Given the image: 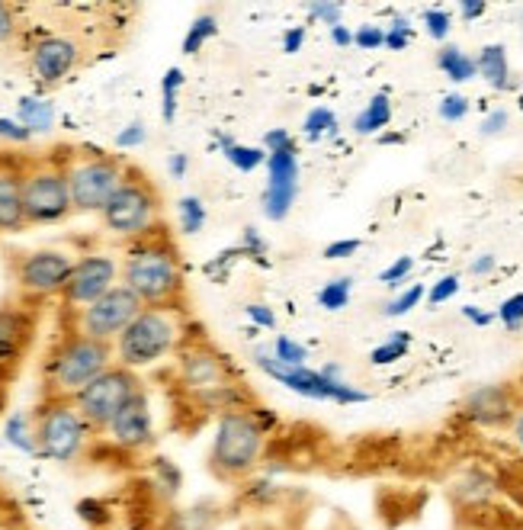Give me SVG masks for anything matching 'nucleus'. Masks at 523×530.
<instances>
[{
  "mask_svg": "<svg viewBox=\"0 0 523 530\" xmlns=\"http://www.w3.org/2000/svg\"><path fill=\"white\" fill-rule=\"evenodd\" d=\"M215 33H219V20H215V17H199V20L190 26L187 39H183V52H187V55L199 52V49H203V42L212 39Z\"/></svg>",
  "mask_w": 523,
  "mask_h": 530,
  "instance_id": "nucleus-32",
  "label": "nucleus"
},
{
  "mask_svg": "<svg viewBox=\"0 0 523 530\" xmlns=\"http://www.w3.org/2000/svg\"><path fill=\"white\" fill-rule=\"evenodd\" d=\"M353 293V277H337L318 290V306L325 312H341Z\"/></svg>",
  "mask_w": 523,
  "mask_h": 530,
  "instance_id": "nucleus-28",
  "label": "nucleus"
},
{
  "mask_svg": "<svg viewBox=\"0 0 523 530\" xmlns=\"http://www.w3.org/2000/svg\"><path fill=\"white\" fill-rule=\"evenodd\" d=\"M485 10H488L485 0H463V4H459V17H463L466 23H472V20H482Z\"/></svg>",
  "mask_w": 523,
  "mask_h": 530,
  "instance_id": "nucleus-51",
  "label": "nucleus"
},
{
  "mask_svg": "<svg viewBox=\"0 0 523 530\" xmlns=\"http://www.w3.org/2000/svg\"><path fill=\"white\" fill-rule=\"evenodd\" d=\"M421 23H424V33L434 39V42H446V36L453 33V17H450L446 10H440V7L424 10Z\"/></svg>",
  "mask_w": 523,
  "mask_h": 530,
  "instance_id": "nucleus-31",
  "label": "nucleus"
},
{
  "mask_svg": "<svg viewBox=\"0 0 523 530\" xmlns=\"http://www.w3.org/2000/svg\"><path fill=\"white\" fill-rule=\"evenodd\" d=\"M0 135H7V139H17V142H26L29 139V129H23L17 123H4V119H0Z\"/></svg>",
  "mask_w": 523,
  "mask_h": 530,
  "instance_id": "nucleus-54",
  "label": "nucleus"
},
{
  "mask_svg": "<svg viewBox=\"0 0 523 530\" xmlns=\"http://www.w3.org/2000/svg\"><path fill=\"white\" fill-rule=\"evenodd\" d=\"M408 351H411L408 331H392L386 341L376 344L373 351H369V363H373V367H392V363H398Z\"/></svg>",
  "mask_w": 523,
  "mask_h": 530,
  "instance_id": "nucleus-26",
  "label": "nucleus"
},
{
  "mask_svg": "<svg viewBox=\"0 0 523 530\" xmlns=\"http://www.w3.org/2000/svg\"><path fill=\"white\" fill-rule=\"evenodd\" d=\"M171 171H174V174L180 177L183 171H187V158H183V155H177V158L171 161Z\"/></svg>",
  "mask_w": 523,
  "mask_h": 530,
  "instance_id": "nucleus-58",
  "label": "nucleus"
},
{
  "mask_svg": "<svg viewBox=\"0 0 523 530\" xmlns=\"http://www.w3.org/2000/svg\"><path fill=\"white\" fill-rule=\"evenodd\" d=\"M331 42L337 45V49H350V45H353V29L350 26H334L331 29Z\"/></svg>",
  "mask_w": 523,
  "mask_h": 530,
  "instance_id": "nucleus-53",
  "label": "nucleus"
},
{
  "mask_svg": "<svg viewBox=\"0 0 523 530\" xmlns=\"http://www.w3.org/2000/svg\"><path fill=\"white\" fill-rule=\"evenodd\" d=\"M353 49H363V52L386 49V29L376 23H363L360 29H353Z\"/></svg>",
  "mask_w": 523,
  "mask_h": 530,
  "instance_id": "nucleus-34",
  "label": "nucleus"
},
{
  "mask_svg": "<svg viewBox=\"0 0 523 530\" xmlns=\"http://www.w3.org/2000/svg\"><path fill=\"white\" fill-rule=\"evenodd\" d=\"M520 392L507 383H488L472 389L466 402H463V418L475 428H511V421L520 408Z\"/></svg>",
  "mask_w": 523,
  "mask_h": 530,
  "instance_id": "nucleus-17",
  "label": "nucleus"
},
{
  "mask_svg": "<svg viewBox=\"0 0 523 530\" xmlns=\"http://www.w3.org/2000/svg\"><path fill=\"white\" fill-rule=\"evenodd\" d=\"M437 68L450 78L453 84H466L472 81L475 74H479V65H475V58L469 52H463L459 45H443L437 52Z\"/></svg>",
  "mask_w": 523,
  "mask_h": 530,
  "instance_id": "nucleus-24",
  "label": "nucleus"
},
{
  "mask_svg": "<svg viewBox=\"0 0 523 530\" xmlns=\"http://www.w3.org/2000/svg\"><path fill=\"white\" fill-rule=\"evenodd\" d=\"M273 357L283 363V367H305V360H309V347L299 344L296 338L289 335H276L273 338Z\"/></svg>",
  "mask_w": 523,
  "mask_h": 530,
  "instance_id": "nucleus-30",
  "label": "nucleus"
},
{
  "mask_svg": "<svg viewBox=\"0 0 523 530\" xmlns=\"http://www.w3.org/2000/svg\"><path fill=\"white\" fill-rule=\"evenodd\" d=\"M23 119H26V126L29 129H49L52 123V110H49V103H42V100H29L23 106Z\"/></svg>",
  "mask_w": 523,
  "mask_h": 530,
  "instance_id": "nucleus-42",
  "label": "nucleus"
},
{
  "mask_svg": "<svg viewBox=\"0 0 523 530\" xmlns=\"http://www.w3.org/2000/svg\"><path fill=\"white\" fill-rule=\"evenodd\" d=\"M174 386L180 396H187L203 412H238L248 405V392H244L238 373L232 370L225 354H219L209 341H187L180 344L174 354Z\"/></svg>",
  "mask_w": 523,
  "mask_h": 530,
  "instance_id": "nucleus-2",
  "label": "nucleus"
},
{
  "mask_svg": "<svg viewBox=\"0 0 523 530\" xmlns=\"http://www.w3.org/2000/svg\"><path fill=\"white\" fill-rule=\"evenodd\" d=\"M20 33V17L10 4H0V45L13 42Z\"/></svg>",
  "mask_w": 523,
  "mask_h": 530,
  "instance_id": "nucleus-47",
  "label": "nucleus"
},
{
  "mask_svg": "<svg viewBox=\"0 0 523 530\" xmlns=\"http://www.w3.org/2000/svg\"><path fill=\"white\" fill-rule=\"evenodd\" d=\"M360 248H363L360 238H337V241H328L321 254H325V261H344V257L357 254Z\"/></svg>",
  "mask_w": 523,
  "mask_h": 530,
  "instance_id": "nucleus-43",
  "label": "nucleus"
},
{
  "mask_svg": "<svg viewBox=\"0 0 523 530\" xmlns=\"http://www.w3.org/2000/svg\"><path fill=\"white\" fill-rule=\"evenodd\" d=\"M119 283L132 290L142 306H183L187 302V274L164 225L129 241L119 264Z\"/></svg>",
  "mask_w": 523,
  "mask_h": 530,
  "instance_id": "nucleus-1",
  "label": "nucleus"
},
{
  "mask_svg": "<svg viewBox=\"0 0 523 530\" xmlns=\"http://www.w3.org/2000/svg\"><path fill=\"white\" fill-rule=\"evenodd\" d=\"M424 296H427L424 286H421V283H411V286H405V290L398 293V296H392L386 306H382V315H386V318H402V315H408L411 309H418Z\"/></svg>",
  "mask_w": 523,
  "mask_h": 530,
  "instance_id": "nucleus-29",
  "label": "nucleus"
},
{
  "mask_svg": "<svg viewBox=\"0 0 523 530\" xmlns=\"http://www.w3.org/2000/svg\"><path fill=\"white\" fill-rule=\"evenodd\" d=\"M129 164L119 155L100 148H81L68 151V187L74 212H100L113 200V193L126 180Z\"/></svg>",
  "mask_w": 523,
  "mask_h": 530,
  "instance_id": "nucleus-9",
  "label": "nucleus"
},
{
  "mask_svg": "<svg viewBox=\"0 0 523 530\" xmlns=\"http://www.w3.org/2000/svg\"><path fill=\"white\" fill-rule=\"evenodd\" d=\"M39 328V306L13 296L0 302V386H10V380L23 367L29 347L36 341Z\"/></svg>",
  "mask_w": 523,
  "mask_h": 530,
  "instance_id": "nucleus-13",
  "label": "nucleus"
},
{
  "mask_svg": "<svg viewBox=\"0 0 523 530\" xmlns=\"http://www.w3.org/2000/svg\"><path fill=\"white\" fill-rule=\"evenodd\" d=\"M4 396H7V389H4V386H0V408H4Z\"/></svg>",
  "mask_w": 523,
  "mask_h": 530,
  "instance_id": "nucleus-59",
  "label": "nucleus"
},
{
  "mask_svg": "<svg viewBox=\"0 0 523 530\" xmlns=\"http://www.w3.org/2000/svg\"><path fill=\"white\" fill-rule=\"evenodd\" d=\"M463 318L472 322L475 328H488L498 318V312H488V309H479V306H463Z\"/></svg>",
  "mask_w": 523,
  "mask_h": 530,
  "instance_id": "nucleus-49",
  "label": "nucleus"
},
{
  "mask_svg": "<svg viewBox=\"0 0 523 530\" xmlns=\"http://www.w3.org/2000/svg\"><path fill=\"white\" fill-rule=\"evenodd\" d=\"M29 421H33L36 453L61 466H74L78 460H84L100 437L81 418L71 399H42Z\"/></svg>",
  "mask_w": 523,
  "mask_h": 530,
  "instance_id": "nucleus-6",
  "label": "nucleus"
},
{
  "mask_svg": "<svg viewBox=\"0 0 523 530\" xmlns=\"http://www.w3.org/2000/svg\"><path fill=\"white\" fill-rule=\"evenodd\" d=\"M389 123H392V100L389 94H376V97H369V103L357 113V119H353V132L376 135L379 139V135L389 129Z\"/></svg>",
  "mask_w": 523,
  "mask_h": 530,
  "instance_id": "nucleus-23",
  "label": "nucleus"
},
{
  "mask_svg": "<svg viewBox=\"0 0 523 530\" xmlns=\"http://www.w3.org/2000/svg\"><path fill=\"white\" fill-rule=\"evenodd\" d=\"M475 65H479V78L491 90H514L517 81L511 78V62H507V49L498 42L485 45V49L475 55Z\"/></svg>",
  "mask_w": 523,
  "mask_h": 530,
  "instance_id": "nucleus-21",
  "label": "nucleus"
},
{
  "mask_svg": "<svg viewBox=\"0 0 523 530\" xmlns=\"http://www.w3.org/2000/svg\"><path fill=\"white\" fill-rule=\"evenodd\" d=\"M116 363L113 344L94 341L81 331L65 328L52 344L42 367V399H74L84 386H90L100 373Z\"/></svg>",
  "mask_w": 523,
  "mask_h": 530,
  "instance_id": "nucleus-3",
  "label": "nucleus"
},
{
  "mask_svg": "<svg viewBox=\"0 0 523 530\" xmlns=\"http://www.w3.org/2000/svg\"><path fill=\"white\" fill-rule=\"evenodd\" d=\"M23 212L26 225H55L65 222L74 203L68 187V151H49V155L26 158L23 174Z\"/></svg>",
  "mask_w": 523,
  "mask_h": 530,
  "instance_id": "nucleus-7",
  "label": "nucleus"
},
{
  "mask_svg": "<svg viewBox=\"0 0 523 530\" xmlns=\"http://www.w3.org/2000/svg\"><path fill=\"white\" fill-rule=\"evenodd\" d=\"M244 315L251 318L254 328H267V331L276 328V312L270 306H264V302H248V306H244Z\"/></svg>",
  "mask_w": 523,
  "mask_h": 530,
  "instance_id": "nucleus-48",
  "label": "nucleus"
},
{
  "mask_svg": "<svg viewBox=\"0 0 523 530\" xmlns=\"http://www.w3.org/2000/svg\"><path fill=\"white\" fill-rule=\"evenodd\" d=\"M74 261H78V257H71L68 251H58V248L13 251L7 257L13 296L33 302V306H39L45 299H55V296L61 299L71 270H74Z\"/></svg>",
  "mask_w": 523,
  "mask_h": 530,
  "instance_id": "nucleus-11",
  "label": "nucleus"
},
{
  "mask_svg": "<svg viewBox=\"0 0 523 530\" xmlns=\"http://www.w3.org/2000/svg\"><path fill=\"white\" fill-rule=\"evenodd\" d=\"M225 158L232 161V168L241 171V174H251L257 168H267V151L264 145H232V148H225Z\"/></svg>",
  "mask_w": 523,
  "mask_h": 530,
  "instance_id": "nucleus-27",
  "label": "nucleus"
},
{
  "mask_svg": "<svg viewBox=\"0 0 523 530\" xmlns=\"http://www.w3.org/2000/svg\"><path fill=\"white\" fill-rule=\"evenodd\" d=\"M23 174H26V158L13 155V151H0V235H13L26 229Z\"/></svg>",
  "mask_w": 523,
  "mask_h": 530,
  "instance_id": "nucleus-20",
  "label": "nucleus"
},
{
  "mask_svg": "<svg viewBox=\"0 0 523 530\" xmlns=\"http://www.w3.org/2000/svg\"><path fill=\"white\" fill-rule=\"evenodd\" d=\"M299 193V155L296 151H276L267 158V190H264V216L270 222H283Z\"/></svg>",
  "mask_w": 523,
  "mask_h": 530,
  "instance_id": "nucleus-19",
  "label": "nucleus"
},
{
  "mask_svg": "<svg viewBox=\"0 0 523 530\" xmlns=\"http://www.w3.org/2000/svg\"><path fill=\"white\" fill-rule=\"evenodd\" d=\"M511 437H514V441L523 447V402H520L517 415H514V421H511Z\"/></svg>",
  "mask_w": 523,
  "mask_h": 530,
  "instance_id": "nucleus-56",
  "label": "nucleus"
},
{
  "mask_svg": "<svg viewBox=\"0 0 523 530\" xmlns=\"http://www.w3.org/2000/svg\"><path fill=\"white\" fill-rule=\"evenodd\" d=\"M254 363L270 376L273 383L286 386L289 392H296V396L315 399V402H337V405H363V402H369V392L347 383L337 363H325V370L283 367V363L273 357L270 347H257Z\"/></svg>",
  "mask_w": 523,
  "mask_h": 530,
  "instance_id": "nucleus-10",
  "label": "nucleus"
},
{
  "mask_svg": "<svg viewBox=\"0 0 523 530\" xmlns=\"http://www.w3.org/2000/svg\"><path fill=\"white\" fill-rule=\"evenodd\" d=\"M187 341V312L183 306H145L135 322L116 338V363L132 373L174 357Z\"/></svg>",
  "mask_w": 523,
  "mask_h": 530,
  "instance_id": "nucleus-4",
  "label": "nucleus"
},
{
  "mask_svg": "<svg viewBox=\"0 0 523 530\" xmlns=\"http://www.w3.org/2000/svg\"><path fill=\"white\" fill-rule=\"evenodd\" d=\"M180 222H183V232H199L206 225V209L196 196H187L180 203Z\"/></svg>",
  "mask_w": 523,
  "mask_h": 530,
  "instance_id": "nucleus-41",
  "label": "nucleus"
},
{
  "mask_svg": "<svg viewBox=\"0 0 523 530\" xmlns=\"http://www.w3.org/2000/svg\"><path fill=\"white\" fill-rule=\"evenodd\" d=\"M142 139H145V129L142 126H132V129H126V132L119 135V145L122 148H132V145H138Z\"/></svg>",
  "mask_w": 523,
  "mask_h": 530,
  "instance_id": "nucleus-55",
  "label": "nucleus"
},
{
  "mask_svg": "<svg viewBox=\"0 0 523 530\" xmlns=\"http://www.w3.org/2000/svg\"><path fill=\"white\" fill-rule=\"evenodd\" d=\"M103 229L129 241L142 238L148 232H155L161 225V190L148 174H142L138 168L129 164L126 180L119 184V190L113 193V200L106 203V209L100 212Z\"/></svg>",
  "mask_w": 523,
  "mask_h": 530,
  "instance_id": "nucleus-8",
  "label": "nucleus"
},
{
  "mask_svg": "<svg viewBox=\"0 0 523 530\" xmlns=\"http://www.w3.org/2000/svg\"><path fill=\"white\" fill-rule=\"evenodd\" d=\"M408 45H411V20L395 17L386 29V49L389 52H405Z\"/></svg>",
  "mask_w": 523,
  "mask_h": 530,
  "instance_id": "nucleus-40",
  "label": "nucleus"
},
{
  "mask_svg": "<svg viewBox=\"0 0 523 530\" xmlns=\"http://www.w3.org/2000/svg\"><path fill=\"white\" fill-rule=\"evenodd\" d=\"M244 254L248 257H254L257 264H264V267H270V261H267V241L260 238V232L254 229V225H248V229H244V248H241Z\"/></svg>",
  "mask_w": 523,
  "mask_h": 530,
  "instance_id": "nucleus-45",
  "label": "nucleus"
},
{
  "mask_svg": "<svg viewBox=\"0 0 523 530\" xmlns=\"http://www.w3.org/2000/svg\"><path fill=\"white\" fill-rule=\"evenodd\" d=\"M495 492H498L495 476L485 473V469H479V466L466 469V473L453 482V498H456V502H463V505H485V502L495 498Z\"/></svg>",
  "mask_w": 523,
  "mask_h": 530,
  "instance_id": "nucleus-22",
  "label": "nucleus"
},
{
  "mask_svg": "<svg viewBox=\"0 0 523 530\" xmlns=\"http://www.w3.org/2000/svg\"><path fill=\"white\" fill-rule=\"evenodd\" d=\"M138 392H145L142 380H138V373L113 363L110 370L100 373L90 386H84L71 402H74V408H78L81 418L90 424V428H94L97 434H103L106 428H110V421L138 396Z\"/></svg>",
  "mask_w": 523,
  "mask_h": 530,
  "instance_id": "nucleus-12",
  "label": "nucleus"
},
{
  "mask_svg": "<svg viewBox=\"0 0 523 530\" xmlns=\"http://www.w3.org/2000/svg\"><path fill=\"white\" fill-rule=\"evenodd\" d=\"M267 431L260 428L251 408L225 412L215 421V437L209 447V469L222 482H241L264 463Z\"/></svg>",
  "mask_w": 523,
  "mask_h": 530,
  "instance_id": "nucleus-5",
  "label": "nucleus"
},
{
  "mask_svg": "<svg viewBox=\"0 0 523 530\" xmlns=\"http://www.w3.org/2000/svg\"><path fill=\"white\" fill-rule=\"evenodd\" d=\"M495 267H498V257L495 254H479L475 261L469 264V270L475 277H488V274H495Z\"/></svg>",
  "mask_w": 523,
  "mask_h": 530,
  "instance_id": "nucleus-52",
  "label": "nucleus"
},
{
  "mask_svg": "<svg viewBox=\"0 0 523 530\" xmlns=\"http://www.w3.org/2000/svg\"><path fill=\"white\" fill-rule=\"evenodd\" d=\"M100 437H106V444L122 453H145L155 444V424H151V405L145 392H138Z\"/></svg>",
  "mask_w": 523,
  "mask_h": 530,
  "instance_id": "nucleus-18",
  "label": "nucleus"
},
{
  "mask_svg": "<svg viewBox=\"0 0 523 530\" xmlns=\"http://www.w3.org/2000/svg\"><path fill=\"white\" fill-rule=\"evenodd\" d=\"M0 530H29L17 498H13L10 492H4V489H0Z\"/></svg>",
  "mask_w": 523,
  "mask_h": 530,
  "instance_id": "nucleus-33",
  "label": "nucleus"
},
{
  "mask_svg": "<svg viewBox=\"0 0 523 530\" xmlns=\"http://www.w3.org/2000/svg\"><path fill=\"white\" fill-rule=\"evenodd\" d=\"M309 17L315 23H325L328 29L344 23V4H334V0H318V4H309Z\"/></svg>",
  "mask_w": 523,
  "mask_h": 530,
  "instance_id": "nucleus-38",
  "label": "nucleus"
},
{
  "mask_svg": "<svg viewBox=\"0 0 523 530\" xmlns=\"http://www.w3.org/2000/svg\"><path fill=\"white\" fill-rule=\"evenodd\" d=\"M469 97H463V94H446L443 100H440V106H437V113H440V119L443 123H463V119L469 116Z\"/></svg>",
  "mask_w": 523,
  "mask_h": 530,
  "instance_id": "nucleus-36",
  "label": "nucleus"
},
{
  "mask_svg": "<svg viewBox=\"0 0 523 530\" xmlns=\"http://www.w3.org/2000/svg\"><path fill=\"white\" fill-rule=\"evenodd\" d=\"M305 45V26H289L283 33V52L286 55H296Z\"/></svg>",
  "mask_w": 523,
  "mask_h": 530,
  "instance_id": "nucleus-50",
  "label": "nucleus"
},
{
  "mask_svg": "<svg viewBox=\"0 0 523 530\" xmlns=\"http://www.w3.org/2000/svg\"><path fill=\"white\" fill-rule=\"evenodd\" d=\"M302 135L309 142H318V139H334L337 135V116L331 106H312L309 113L302 119Z\"/></svg>",
  "mask_w": 523,
  "mask_h": 530,
  "instance_id": "nucleus-25",
  "label": "nucleus"
},
{
  "mask_svg": "<svg viewBox=\"0 0 523 530\" xmlns=\"http://www.w3.org/2000/svg\"><path fill=\"white\" fill-rule=\"evenodd\" d=\"M142 309H145V306L138 302V296L119 283L116 290H110L103 299H97L94 306L74 312L68 328L81 331V335L94 338V341L116 344V338L135 322V315L142 312Z\"/></svg>",
  "mask_w": 523,
  "mask_h": 530,
  "instance_id": "nucleus-14",
  "label": "nucleus"
},
{
  "mask_svg": "<svg viewBox=\"0 0 523 530\" xmlns=\"http://www.w3.org/2000/svg\"><path fill=\"white\" fill-rule=\"evenodd\" d=\"M405 142V135H398V132H382L379 135V145H402Z\"/></svg>",
  "mask_w": 523,
  "mask_h": 530,
  "instance_id": "nucleus-57",
  "label": "nucleus"
},
{
  "mask_svg": "<svg viewBox=\"0 0 523 530\" xmlns=\"http://www.w3.org/2000/svg\"><path fill=\"white\" fill-rule=\"evenodd\" d=\"M81 65V42L68 33H42L29 49V71L42 87H55Z\"/></svg>",
  "mask_w": 523,
  "mask_h": 530,
  "instance_id": "nucleus-16",
  "label": "nucleus"
},
{
  "mask_svg": "<svg viewBox=\"0 0 523 530\" xmlns=\"http://www.w3.org/2000/svg\"><path fill=\"white\" fill-rule=\"evenodd\" d=\"M498 322L507 331H520L523 328V293L507 296L501 306H498Z\"/></svg>",
  "mask_w": 523,
  "mask_h": 530,
  "instance_id": "nucleus-35",
  "label": "nucleus"
},
{
  "mask_svg": "<svg viewBox=\"0 0 523 530\" xmlns=\"http://www.w3.org/2000/svg\"><path fill=\"white\" fill-rule=\"evenodd\" d=\"M459 286H463V280H459V274H446V277H440L434 286L427 290V306H443V302H450L456 293H459Z\"/></svg>",
  "mask_w": 523,
  "mask_h": 530,
  "instance_id": "nucleus-37",
  "label": "nucleus"
},
{
  "mask_svg": "<svg viewBox=\"0 0 523 530\" xmlns=\"http://www.w3.org/2000/svg\"><path fill=\"white\" fill-rule=\"evenodd\" d=\"M119 286V261L110 254H84L74 261V270L68 277L65 293H61V306L68 315L94 306L110 290Z\"/></svg>",
  "mask_w": 523,
  "mask_h": 530,
  "instance_id": "nucleus-15",
  "label": "nucleus"
},
{
  "mask_svg": "<svg viewBox=\"0 0 523 530\" xmlns=\"http://www.w3.org/2000/svg\"><path fill=\"white\" fill-rule=\"evenodd\" d=\"M411 270H414V257L411 254H402V257H395V261L382 270L379 274V283L382 286H402L408 277H411Z\"/></svg>",
  "mask_w": 523,
  "mask_h": 530,
  "instance_id": "nucleus-39",
  "label": "nucleus"
},
{
  "mask_svg": "<svg viewBox=\"0 0 523 530\" xmlns=\"http://www.w3.org/2000/svg\"><path fill=\"white\" fill-rule=\"evenodd\" d=\"M264 151L267 155H276V151H296V139H292V132L276 126L264 135Z\"/></svg>",
  "mask_w": 523,
  "mask_h": 530,
  "instance_id": "nucleus-44",
  "label": "nucleus"
},
{
  "mask_svg": "<svg viewBox=\"0 0 523 530\" xmlns=\"http://www.w3.org/2000/svg\"><path fill=\"white\" fill-rule=\"evenodd\" d=\"M507 123H511V113L501 110V106H498V110H488V113H485L479 132L485 135V139H495V135H501V132L507 129Z\"/></svg>",
  "mask_w": 523,
  "mask_h": 530,
  "instance_id": "nucleus-46",
  "label": "nucleus"
}]
</instances>
